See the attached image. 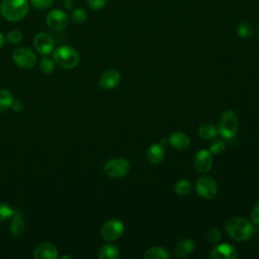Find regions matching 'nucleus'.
<instances>
[{
    "instance_id": "f8f14e48",
    "label": "nucleus",
    "mask_w": 259,
    "mask_h": 259,
    "mask_svg": "<svg viewBox=\"0 0 259 259\" xmlns=\"http://www.w3.org/2000/svg\"><path fill=\"white\" fill-rule=\"evenodd\" d=\"M119 81H120L119 72L114 69H109V70L104 71L101 74L98 84L102 89L110 90V89L114 88L115 86H117Z\"/></svg>"
},
{
    "instance_id": "f03ea898",
    "label": "nucleus",
    "mask_w": 259,
    "mask_h": 259,
    "mask_svg": "<svg viewBox=\"0 0 259 259\" xmlns=\"http://www.w3.org/2000/svg\"><path fill=\"white\" fill-rule=\"evenodd\" d=\"M0 12L8 21H19L24 18L28 12L27 0H2Z\"/></svg>"
},
{
    "instance_id": "423d86ee",
    "label": "nucleus",
    "mask_w": 259,
    "mask_h": 259,
    "mask_svg": "<svg viewBox=\"0 0 259 259\" xmlns=\"http://www.w3.org/2000/svg\"><path fill=\"white\" fill-rule=\"evenodd\" d=\"M198 195L205 199L213 198L218 193L217 182L210 176H201L195 184Z\"/></svg>"
},
{
    "instance_id": "f257e3e1",
    "label": "nucleus",
    "mask_w": 259,
    "mask_h": 259,
    "mask_svg": "<svg viewBox=\"0 0 259 259\" xmlns=\"http://www.w3.org/2000/svg\"><path fill=\"white\" fill-rule=\"evenodd\" d=\"M225 229L228 235L236 241H247L255 232L252 223L243 217H235L228 220L225 224Z\"/></svg>"
},
{
    "instance_id": "a878e982",
    "label": "nucleus",
    "mask_w": 259,
    "mask_h": 259,
    "mask_svg": "<svg viewBox=\"0 0 259 259\" xmlns=\"http://www.w3.org/2000/svg\"><path fill=\"white\" fill-rule=\"evenodd\" d=\"M87 18V14L85 12L84 9L81 8H77L75 10H73L72 14H71V19L74 23H83Z\"/></svg>"
},
{
    "instance_id": "f704fd0d",
    "label": "nucleus",
    "mask_w": 259,
    "mask_h": 259,
    "mask_svg": "<svg viewBox=\"0 0 259 259\" xmlns=\"http://www.w3.org/2000/svg\"><path fill=\"white\" fill-rule=\"evenodd\" d=\"M4 35L0 32V49L3 47V45H4Z\"/></svg>"
},
{
    "instance_id": "c756f323",
    "label": "nucleus",
    "mask_w": 259,
    "mask_h": 259,
    "mask_svg": "<svg viewBox=\"0 0 259 259\" xmlns=\"http://www.w3.org/2000/svg\"><path fill=\"white\" fill-rule=\"evenodd\" d=\"M22 37H23V35L19 30H11L7 33V36H6L8 42H10L12 45H16V44L20 42Z\"/></svg>"
},
{
    "instance_id": "473e14b6",
    "label": "nucleus",
    "mask_w": 259,
    "mask_h": 259,
    "mask_svg": "<svg viewBox=\"0 0 259 259\" xmlns=\"http://www.w3.org/2000/svg\"><path fill=\"white\" fill-rule=\"evenodd\" d=\"M107 0H87L88 6L93 10H99L105 6Z\"/></svg>"
},
{
    "instance_id": "9d476101",
    "label": "nucleus",
    "mask_w": 259,
    "mask_h": 259,
    "mask_svg": "<svg viewBox=\"0 0 259 259\" xmlns=\"http://www.w3.org/2000/svg\"><path fill=\"white\" fill-rule=\"evenodd\" d=\"M33 45H34L35 50L40 55L46 56L53 51V49L55 47V41L49 33L39 32L34 36Z\"/></svg>"
},
{
    "instance_id": "c9c22d12",
    "label": "nucleus",
    "mask_w": 259,
    "mask_h": 259,
    "mask_svg": "<svg viewBox=\"0 0 259 259\" xmlns=\"http://www.w3.org/2000/svg\"><path fill=\"white\" fill-rule=\"evenodd\" d=\"M65 7H66L67 9H70V8L72 7V3H71V1H66V3H65Z\"/></svg>"
},
{
    "instance_id": "6e6552de",
    "label": "nucleus",
    "mask_w": 259,
    "mask_h": 259,
    "mask_svg": "<svg viewBox=\"0 0 259 259\" xmlns=\"http://www.w3.org/2000/svg\"><path fill=\"white\" fill-rule=\"evenodd\" d=\"M12 59L21 68H32L36 63V56L27 48H17L12 54Z\"/></svg>"
},
{
    "instance_id": "2f4dec72",
    "label": "nucleus",
    "mask_w": 259,
    "mask_h": 259,
    "mask_svg": "<svg viewBox=\"0 0 259 259\" xmlns=\"http://www.w3.org/2000/svg\"><path fill=\"white\" fill-rule=\"evenodd\" d=\"M250 217H251V220L252 222L259 226V201L255 202L251 208V211H250Z\"/></svg>"
},
{
    "instance_id": "c85d7f7f",
    "label": "nucleus",
    "mask_w": 259,
    "mask_h": 259,
    "mask_svg": "<svg viewBox=\"0 0 259 259\" xmlns=\"http://www.w3.org/2000/svg\"><path fill=\"white\" fill-rule=\"evenodd\" d=\"M226 149V143L222 140H218V141H214L210 147H209V152L211 154H214V155H218V154H221L222 152H224Z\"/></svg>"
},
{
    "instance_id": "7c9ffc66",
    "label": "nucleus",
    "mask_w": 259,
    "mask_h": 259,
    "mask_svg": "<svg viewBox=\"0 0 259 259\" xmlns=\"http://www.w3.org/2000/svg\"><path fill=\"white\" fill-rule=\"evenodd\" d=\"M30 2L37 9H47L53 5L54 0H30Z\"/></svg>"
},
{
    "instance_id": "5701e85b",
    "label": "nucleus",
    "mask_w": 259,
    "mask_h": 259,
    "mask_svg": "<svg viewBox=\"0 0 259 259\" xmlns=\"http://www.w3.org/2000/svg\"><path fill=\"white\" fill-rule=\"evenodd\" d=\"M191 190V183L187 179H179L174 185V191L177 195L185 196Z\"/></svg>"
},
{
    "instance_id": "20e7f679",
    "label": "nucleus",
    "mask_w": 259,
    "mask_h": 259,
    "mask_svg": "<svg viewBox=\"0 0 259 259\" xmlns=\"http://www.w3.org/2000/svg\"><path fill=\"white\" fill-rule=\"evenodd\" d=\"M57 64L64 69H73L79 63L78 53L69 46H61L54 53Z\"/></svg>"
},
{
    "instance_id": "4468645a",
    "label": "nucleus",
    "mask_w": 259,
    "mask_h": 259,
    "mask_svg": "<svg viewBox=\"0 0 259 259\" xmlns=\"http://www.w3.org/2000/svg\"><path fill=\"white\" fill-rule=\"evenodd\" d=\"M35 259H56L58 257L57 247L49 242L38 244L33 252Z\"/></svg>"
},
{
    "instance_id": "9b49d317",
    "label": "nucleus",
    "mask_w": 259,
    "mask_h": 259,
    "mask_svg": "<svg viewBox=\"0 0 259 259\" xmlns=\"http://www.w3.org/2000/svg\"><path fill=\"white\" fill-rule=\"evenodd\" d=\"M195 169L200 173H207L212 166V154L207 150H199L194 157Z\"/></svg>"
},
{
    "instance_id": "aec40b11",
    "label": "nucleus",
    "mask_w": 259,
    "mask_h": 259,
    "mask_svg": "<svg viewBox=\"0 0 259 259\" xmlns=\"http://www.w3.org/2000/svg\"><path fill=\"white\" fill-rule=\"evenodd\" d=\"M119 256L117 247L111 244L103 245L98 251V258L100 259H116Z\"/></svg>"
},
{
    "instance_id": "2eb2a0df",
    "label": "nucleus",
    "mask_w": 259,
    "mask_h": 259,
    "mask_svg": "<svg viewBox=\"0 0 259 259\" xmlns=\"http://www.w3.org/2000/svg\"><path fill=\"white\" fill-rule=\"evenodd\" d=\"M147 161L151 164H159L165 158V149L161 144H153L146 152Z\"/></svg>"
},
{
    "instance_id": "1a4fd4ad",
    "label": "nucleus",
    "mask_w": 259,
    "mask_h": 259,
    "mask_svg": "<svg viewBox=\"0 0 259 259\" xmlns=\"http://www.w3.org/2000/svg\"><path fill=\"white\" fill-rule=\"evenodd\" d=\"M68 15L61 9H54L47 15V24L54 30H63L68 26Z\"/></svg>"
},
{
    "instance_id": "ddd939ff",
    "label": "nucleus",
    "mask_w": 259,
    "mask_h": 259,
    "mask_svg": "<svg viewBox=\"0 0 259 259\" xmlns=\"http://www.w3.org/2000/svg\"><path fill=\"white\" fill-rule=\"evenodd\" d=\"M238 253L234 246L230 244H220L214 246L210 252L212 259H236Z\"/></svg>"
},
{
    "instance_id": "cd10ccee",
    "label": "nucleus",
    "mask_w": 259,
    "mask_h": 259,
    "mask_svg": "<svg viewBox=\"0 0 259 259\" xmlns=\"http://www.w3.org/2000/svg\"><path fill=\"white\" fill-rule=\"evenodd\" d=\"M222 239V234L221 232L215 229V228H211L207 231L206 233V240L209 242V243H212V244H218Z\"/></svg>"
},
{
    "instance_id": "b1692460",
    "label": "nucleus",
    "mask_w": 259,
    "mask_h": 259,
    "mask_svg": "<svg viewBox=\"0 0 259 259\" xmlns=\"http://www.w3.org/2000/svg\"><path fill=\"white\" fill-rule=\"evenodd\" d=\"M237 34L242 38H250L253 35V26L249 22H240L236 26Z\"/></svg>"
},
{
    "instance_id": "393cba45",
    "label": "nucleus",
    "mask_w": 259,
    "mask_h": 259,
    "mask_svg": "<svg viewBox=\"0 0 259 259\" xmlns=\"http://www.w3.org/2000/svg\"><path fill=\"white\" fill-rule=\"evenodd\" d=\"M13 213H14V209L10 205L0 202V222L6 221L12 218Z\"/></svg>"
},
{
    "instance_id": "e433bc0d",
    "label": "nucleus",
    "mask_w": 259,
    "mask_h": 259,
    "mask_svg": "<svg viewBox=\"0 0 259 259\" xmlns=\"http://www.w3.org/2000/svg\"><path fill=\"white\" fill-rule=\"evenodd\" d=\"M258 36H259V26H258Z\"/></svg>"
},
{
    "instance_id": "412c9836",
    "label": "nucleus",
    "mask_w": 259,
    "mask_h": 259,
    "mask_svg": "<svg viewBox=\"0 0 259 259\" xmlns=\"http://www.w3.org/2000/svg\"><path fill=\"white\" fill-rule=\"evenodd\" d=\"M145 259H169L170 255L165 248L152 247L144 253Z\"/></svg>"
},
{
    "instance_id": "39448f33",
    "label": "nucleus",
    "mask_w": 259,
    "mask_h": 259,
    "mask_svg": "<svg viewBox=\"0 0 259 259\" xmlns=\"http://www.w3.org/2000/svg\"><path fill=\"white\" fill-rule=\"evenodd\" d=\"M130 169L131 166L127 160L123 158L110 159L103 166V171L105 175L110 178H121L130 172Z\"/></svg>"
},
{
    "instance_id": "4c0bfd02",
    "label": "nucleus",
    "mask_w": 259,
    "mask_h": 259,
    "mask_svg": "<svg viewBox=\"0 0 259 259\" xmlns=\"http://www.w3.org/2000/svg\"><path fill=\"white\" fill-rule=\"evenodd\" d=\"M65 1H72V0H65Z\"/></svg>"
},
{
    "instance_id": "6ab92c4d",
    "label": "nucleus",
    "mask_w": 259,
    "mask_h": 259,
    "mask_svg": "<svg viewBox=\"0 0 259 259\" xmlns=\"http://www.w3.org/2000/svg\"><path fill=\"white\" fill-rule=\"evenodd\" d=\"M197 133H198V136L203 140H212L219 134L218 127H215L213 124L209 122H204L200 124L197 130Z\"/></svg>"
},
{
    "instance_id": "a211bd4d",
    "label": "nucleus",
    "mask_w": 259,
    "mask_h": 259,
    "mask_svg": "<svg viewBox=\"0 0 259 259\" xmlns=\"http://www.w3.org/2000/svg\"><path fill=\"white\" fill-rule=\"evenodd\" d=\"M193 249L194 243L191 239H182L174 248V256L176 258H185L193 251Z\"/></svg>"
},
{
    "instance_id": "f3484780",
    "label": "nucleus",
    "mask_w": 259,
    "mask_h": 259,
    "mask_svg": "<svg viewBox=\"0 0 259 259\" xmlns=\"http://www.w3.org/2000/svg\"><path fill=\"white\" fill-rule=\"evenodd\" d=\"M170 145L177 150H184L188 148L190 140L188 136L182 132H174L169 136Z\"/></svg>"
},
{
    "instance_id": "4be33fe9",
    "label": "nucleus",
    "mask_w": 259,
    "mask_h": 259,
    "mask_svg": "<svg viewBox=\"0 0 259 259\" xmlns=\"http://www.w3.org/2000/svg\"><path fill=\"white\" fill-rule=\"evenodd\" d=\"M13 103V95L7 90H0V114L11 107Z\"/></svg>"
},
{
    "instance_id": "7ed1b4c3",
    "label": "nucleus",
    "mask_w": 259,
    "mask_h": 259,
    "mask_svg": "<svg viewBox=\"0 0 259 259\" xmlns=\"http://www.w3.org/2000/svg\"><path fill=\"white\" fill-rule=\"evenodd\" d=\"M239 126V119L235 111L228 109L222 112L219 118L218 132L226 140L234 138Z\"/></svg>"
},
{
    "instance_id": "72a5a7b5",
    "label": "nucleus",
    "mask_w": 259,
    "mask_h": 259,
    "mask_svg": "<svg viewBox=\"0 0 259 259\" xmlns=\"http://www.w3.org/2000/svg\"><path fill=\"white\" fill-rule=\"evenodd\" d=\"M11 107H12V109H13L14 111L18 112V111H21V110H22V108H23V105H22V102H21L20 100L16 99L15 101L13 100V103H12Z\"/></svg>"
},
{
    "instance_id": "bb28decb",
    "label": "nucleus",
    "mask_w": 259,
    "mask_h": 259,
    "mask_svg": "<svg viewBox=\"0 0 259 259\" xmlns=\"http://www.w3.org/2000/svg\"><path fill=\"white\" fill-rule=\"evenodd\" d=\"M39 69L42 73L45 74H51L54 69H55V65L53 63V61L49 58H42L40 60V63H39Z\"/></svg>"
},
{
    "instance_id": "0eeeda50",
    "label": "nucleus",
    "mask_w": 259,
    "mask_h": 259,
    "mask_svg": "<svg viewBox=\"0 0 259 259\" xmlns=\"http://www.w3.org/2000/svg\"><path fill=\"white\" fill-rule=\"evenodd\" d=\"M124 231L123 224L117 219H111L105 222L101 228V237L106 241H115Z\"/></svg>"
},
{
    "instance_id": "dca6fc26",
    "label": "nucleus",
    "mask_w": 259,
    "mask_h": 259,
    "mask_svg": "<svg viewBox=\"0 0 259 259\" xmlns=\"http://www.w3.org/2000/svg\"><path fill=\"white\" fill-rule=\"evenodd\" d=\"M25 231V222L20 210H14L10 223V233L14 237H21Z\"/></svg>"
}]
</instances>
